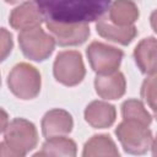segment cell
I'll return each mask as SVG.
<instances>
[{
  "mask_svg": "<svg viewBox=\"0 0 157 157\" xmlns=\"http://www.w3.org/2000/svg\"><path fill=\"white\" fill-rule=\"evenodd\" d=\"M18 44L25 56L34 61H43L54 52L55 39L38 26L21 31L18 34Z\"/></svg>",
  "mask_w": 157,
  "mask_h": 157,
  "instance_id": "obj_5",
  "label": "cell"
},
{
  "mask_svg": "<svg viewBox=\"0 0 157 157\" xmlns=\"http://www.w3.org/2000/svg\"><path fill=\"white\" fill-rule=\"evenodd\" d=\"M72 126V117L64 109H52L47 112L42 119V132L45 139L70 134Z\"/></svg>",
  "mask_w": 157,
  "mask_h": 157,
  "instance_id": "obj_9",
  "label": "cell"
},
{
  "mask_svg": "<svg viewBox=\"0 0 157 157\" xmlns=\"http://www.w3.org/2000/svg\"><path fill=\"white\" fill-rule=\"evenodd\" d=\"M13 48L12 34L6 29L0 27V63L4 61L11 53Z\"/></svg>",
  "mask_w": 157,
  "mask_h": 157,
  "instance_id": "obj_20",
  "label": "cell"
},
{
  "mask_svg": "<svg viewBox=\"0 0 157 157\" xmlns=\"http://www.w3.org/2000/svg\"><path fill=\"white\" fill-rule=\"evenodd\" d=\"M0 85H1V78H0Z\"/></svg>",
  "mask_w": 157,
  "mask_h": 157,
  "instance_id": "obj_23",
  "label": "cell"
},
{
  "mask_svg": "<svg viewBox=\"0 0 157 157\" xmlns=\"http://www.w3.org/2000/svg\"><path fill=\"white\" fill-rule=\"evenodd\" d=\"M85 120L94 129H105L113 125L117 118L115 107L104 101H93L85 109Z\"/></svg>",
  "mask_w": 157,
  "mask_h": 157,
  "instance_id": "obj_11",
  "label": "cell"
},
{
  "mask_svg": "<svg viewBox=\"0 0 157 157\" xmlns=\"http://www.w3.org/2000/svg\"><path fill=\"white\" fill-rule=\"evenodd\" d=\"M7 4H15V2H17L18 0H5Z\"/></svg>",
  "mask_w": 157,
  "mask_h": 157,
  "instance_id": "obj_22",
  "label": "cell"
},
{
  "mask_svg": "<svg viewBox=\"0 0 157 157\" xmlns=\"http://www.w3.org/2000/svg\"><path fill=\"white\" fill-rule=\"evenodd\" d=\"M53 72L55 80L65 86L78 85L86 75L81 53L76 50L60 52L54 60Z\"/></svg>",
  "mask_w": 157,
  "mask_h": 157,
  "instance_id": "obj_6",
  "label": "cell"
},
{
  "mask_svg": "<svg viewBox=\"0 0 157 157\" xmlns=\"http://www.w3.org/2000/svg\"><path fill=\"white\" fill-rule=\"evenodd\" d=\"M4 142L11 148L15 157L26 156L38 144L37 129L29 120L16 118L7 124Z\"/></svg>",
  "mask_w": 157,
  "mask_h": 157,
  "instance_id": "obj_4",
  "label": "cell"
},
{
  "mask_svg": "<svg viewBox=\"0 0 157 157\" xmlns=\"http://www.w3.org/2000/svg\"><path fill=\"white\" fill-rule=\"evenodd\" d=\"M108 20L115 26L125 27L134 25L139 18V9L132 0H114L109 5Z\"/></svg>",
  "mask_w": 157,
  "mask_h": 157,
  "instance_id": "obj_15",
  "label": "cell"
},
{
  "mask_svg": "<svg viewBox=\"0 0 157 157\" xmlns=\"http://www.w3.org/2000/svg\"><path fill=\"white\" fill-rule=\"evenodd\" d=\"M83 157H93V156H119V151L117 148L115 142L112 140L109 135H94L92 136L83 146L82 151Z\"/></svg>",
  "mask_w": 157,
  "mask_h": 157,
  "instance_id": "obj_17",
  "label": "cell"
},
{
  "mask_svg": "<svg viewBox=\"0 0 157 157\" xmlns=\"http://www.w3.org/2000/svg\"><path fill=\"white\" fill-rule=\"evenodd\" d=\"M77 153V146L74 140L61 136L47 137L42 150L36 152L34 156H65L74 157Z\"/></svg>",
  "mask_w": 157,
  "mask_h": 157,
  "instance_id": "obj_16",
  "label": "cell"
},
{
  "mask_svg": "<svg viewBox=\"0 0 157 157\" xmlns=\"http://www.w3.org/2000/svg\"><path fill=\"white\" fill-rule=\"evenodd\" d=\"M156 38L147 37L139 42L134 49V59L139 69L146 75H156Z\"/></svg>",
  "mask_w": 157,
  "mask_h": 157,
  "instance_id": "obj_14",
  "label": "cell"
},
{
  "mask_svg": "<svg viewBox=\"0 0 157 157\" xmlns=\"http://www.w3.org/2000/svg\"><path fill=\"white\" fill-rule=\"evenodd\" d=\"M90 65L97 75H108L118 71L124 53L121 49L102 42H92L86 50Z\"/></svg>",
  "mask_w": 157,
  "mask_h": 157,
  "instance_id": "obj_7",
  "label": "cell"
},
{
  "mask_svg": "<svg viewBox=\"0 0 157 157\" xmlns=\"http://www.w3.org/2000/svg\"><path fill=\"white\" fill-rule=\"evenodd\" d=\"M96 29L102 38L114 43H119L121 45L130 44L137 34V29L134 25L119 27L109 22L108 18H99L98 22L96 23Z\"/></svg>",
  "mask_w": 157,
  "mask_h": 157,
  "instance_id": "obj_13",
  "label": "cell"
},
{
  "mask_svg": "<svg viewBox=\"0 0 157 157\" xmlns=\"http://www.w3.org/2000/svg\"><path fill=\"white\" fill-rule=\"evenodd\" d=\"M45 25L55 39V43L61 47L80 45L90 37L88 23H59L45 21Z\"/></svg>",
  "mask_w": 157,
  "mask_h": 157,
  "instance_id": "obj_8",
  "label": "cell"
},
{
  "mask_svg": "<svg viewBox=\"0 0 157 157\" xmlns=\"http://www.w3.org/2000/svg\"><path fill=\"white\" fill-rule=\"evenodd\" d=\"M141 97L147 105L156 112V75H150L142 83Z\"/></svg>",
  "mask_w": 157,
  "mask_h": 157,
  "instance_id": "obj_19",
  "label": "cell"
},
{
  "mask_svg": "<svg viewBox=\"0 0 157 157\" xmlns=\"http://www.w3.org/2000/svg\"><path fill=\"white\" fill-rule=\"evenodd\" d=\"M115 135L125 152L131 155H144L155 147V139L148 125L136 120H125L118 124Z\"/></svg>",
  "mask_w": 157,
  "mask_h": 157,
  "instance_id": "obj_2",
  "label": "cell"
},
{
  "mask_svg": "<svg viewBox=\"0 0 157 157\" xmlns=\"http://www.w3.org/2000/svg\"><path fill=\"white\" fill-rule=\"evenodd\" d=\"M44 21L88 23L103 17L112 0H33Z\"/></svg>",
  "mask_w": 157,
  "mask_h": 157,
  "instance_id": "obj_1",
  "label": "cell"
},
{
  "mask_svg": "<svg viewBox=\"0 0 157 157\" xmlns=\"http://www.w3.org/2000/svg\"><path fill=\"white\" fill-rule=\"evenodd\" d=\"M97 94L104 99H119L126 90V80L123 72L115 71L108 75H97L94 78Z\"/></svg>",
  "mask_w": 157,
  "mask_h": 157,
  "instance_id": "obj_10",
  "label": "cell"
},
{
  "mask_svg": "<svg viewBox=\"0 0 157 157\" xmlns=\"http://www.w3.org/2000/svg\"><path fill=\"white\" fill-rule=\"evenodd\" d=\"M7 124H9V114L6 113V110L0 108V134L5 131Z\"/></svg>",
  "mask_w": 157,
  "mask_h": 157,
  "instance_id": "obj_21",
  "label": "cell"
},
{
  "mask_svg": "<svg viewBox=\"0 0 157 157\" xmlns=\"http://www.w3.org/2000/svg\"><path fill=\"white\" fill-rule=\"evenodd\" d=\"M43 17L33 1H26L15 7L10 13V26L17 31L38 27L43 23Z\"/></svg>",
  "mask_w": 157,
  "mask_h": 157,
  "instance_id": "obj_12",
  "label": "cell"
},
{
  "mask_svg": "<svg viewBox=\"0 0 157 157\" xmlns=\"http://www.w3.org/2000/svg\"><path fill=\"white\" fill-rule=\"evenodd\" d=\"M121 115L125 120H136L145 125L152 123V115L145 108L144 103L139 99H126L121 104Z\"/></svg>",
  "mask_w": 157,
  "mask_h": 157,
  "instance_id": "obj_18",
  "label": "cell"
},
{
  "mask_svg": "<svg viewBox=\"0 0 157 157\" xmlns=\"http://www.w3.org/2000/svg\"><path fill=\"white\" fill-rule=\"evenodd\" d=\"M10 91L20 99H33L40 92L42 78L39 71L28 63H20L7 76Z\"/></svg>",
  "mask_w": 157,
  "mask_h": 157,
  "instance_id": "obj_3",
  "label": "cell"
}]
</instances>
